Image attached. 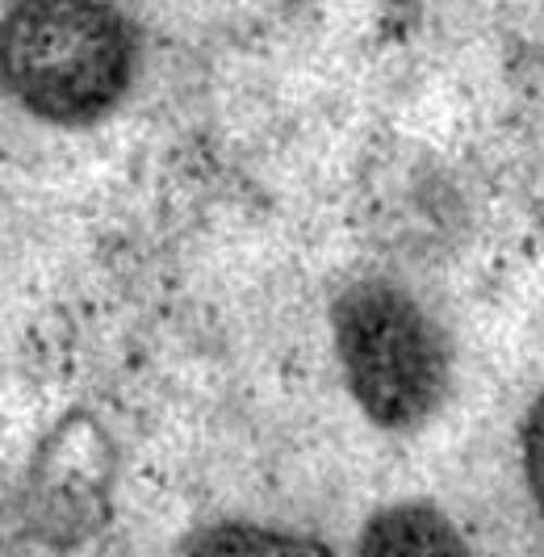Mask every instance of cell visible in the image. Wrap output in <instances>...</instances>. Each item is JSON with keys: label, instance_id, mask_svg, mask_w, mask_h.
Masks as SVG:
<instances>
[{"label": "cell", "instance_id": "cell-5", "mask_svg": "<svg viewBox=\"0 0 544 557\" xmlns=\"http://www.w3.org/2000/svg\"><path fill=\"white\" fill-rule=\"evenodd\" d=\"M516 445H519V474H523V491L532 511L541 516L544 524V391H536L528 398L523 416L516 428Z\"/></svg>", "mask_w": 544, "mask_h": 557}, {"label": "cell", "instance_id": "cell-3", "mask_svg": "<svg viewBox=\"0 0 544 557\" xmlns=\"http://www.w3.org/2000/svg\"><path fill=\"white\" fill-rule=\"evenodd\" d=\"M353 557H473V549L440 503L398 499L360 524Z\"/></svg>", "mask_w": 544, "mask_h": 557}, {"label": "cell", "instance_id": "cell-4", "mask_svg": "<svg viewBox=\"0 0 544 557\" xmlns=\"http://www.w3.org/2000/svg\"><path fill=\"white\" fill-rule=\"evenodd\" d=\"M181 557H335L331 545L319 541L314 532L272 524V520H214L197 529L185 541Z\"/></svg>", "mask_w": 544, "mask_h": 557}, {"label": "cell", "instance_id": "cell-2", "mask_svg": "<svg viewBox=\"0 0 544 557\" xmlns=\"http://www.w3.org/2000/svg\"><path fill=\"white\" fill-rule=\"evenodd\" d=\"M353 407L390 436L428 428L453 394V339L428 302L385 273L344 281L326 310Z\"/></svg>", "mask_w": 544, "mask_h": 557}, {"label": "cell", "instance_id": "cell-1", "mask_svg": "<svg viewBox=\"0 0 544 557\" xmlns=\"http://www.w3.org/2000/svg\"><path fill=\"white\" fill-rule=\"evenodd\" d=\"M138 22L118 0H4L0 92L42 126L84 131L131 97Z\"/></svg>", "mask_w": 544, "mask_h": 557}]
</instances>
